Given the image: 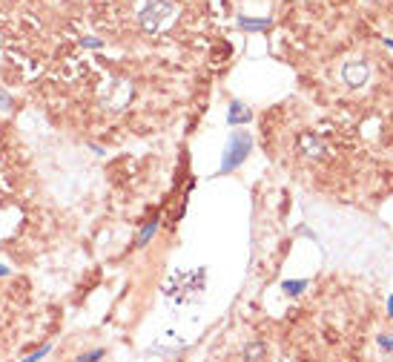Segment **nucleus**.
I'll list each match as a JSON object with an SVG mask.
<instances>
[{"label": "nucleus", "instance_id": "obj_6", "mask_svg": "<svg viewBox=\"0 0 393 362\" xmlns=\"http://www.w3.org/2000/svg\"><path fill=\"white\" fill-rule=\"evenodd\" d=\"M152 233H155V222H149V225L144 227V236H141V245H146V242L152 239Z\"/></svg>", "mask_w": 393, "mask_h": 362}, {"label": "nucleus", "instance_id": "obj_4", "mask_svg": "<svg viewBox=\"0 0 393 362\" xmlns=\"http://www.w3.org/2000/svg\"><path fill=\"white\" fill-rule=\"evenodd\" d=\"M238 26H241V29H250V32H261V29H267V26H270V21H267V17H244V15H241L238 17Z\"/></svg>", "mask_w": 393, "mask_h": 362}, {"label": "nucleus", "instance_id": "obj_11", "mask_svg": "<svg viewBox=\"0 0 393 362\" xmlns=\"http://www.w3.org/2000/svg\"><path fill=\"white\" fill-rule=\"evenodd\" d=\"M0 273H6V268H0Z\"/></svg>", "mask_w": 393, "mask_h": 362}, {"label": "nucleus", "instance_id": "obj_7", "mask_svg": "<svg viewBox=\"0 0 393 362\" xmlns=\"http://www.w3.org/2000/svg\"><path fill=\"white\" fill-rule=\"evenodd\" d=\"M103 356V351H95V354H83L80 356V362H89V359H101Z\"/></svg>", "mask_w": 393, "mask_h": 362}, {"label": "nucleus", "instance_id": "obj_10", "mask_svg": "<svg viewBox=\"0 0 393 362\" xmlns=\"http://www.w3.org/2000/svg\"><path fill=\"white\" fill-rule=\"evenodd\" d=\"M385 44H387V46H390V49H393V41H390V37H387V41H385Z\"/></svg>", "mask_w": 393, "mask_h": 362}, {"label": "nucleus", "instance_id": "obj_8", "mask_svg": "<svg viewBox=\"0 0 393 362\" xmlns=\"http://www.w3.org/2000/svg\"><path fill=\"white\" fill-rule=\"evenodd\" d=\"M379 342H382V345H385L387 351H390V348H393V336H390V339H387V336H379Z\"/></svg>", "mask_w": 393, "mask_h": 362}, {"label": "nucleus", "instance_id": "obj_5", "mask_svg": "<svg viewBox=\"0 0 393 362\" xmlns=\"http://www.w3.org/2000/svg\"><path fill=\"white\" fill-rule=\"evenodd\" d=\"M304 285L307 282H284L281 288H284V293H301V290H304Z\"/></svg>", "mask_w": 393, "mask_h": 362}, {"label": "nucleus", "instance_id": "obj_1", "mask_svg": "<svg viewBox=\"0 0 393 362\" xmlns=\"http://www.w3.org/2000/svg\"><path fill=\"white\" fill-rule=\"evenodd\" d=\"M253 152V138L247 132H233L230 141H227V150H224V158H221V167H219V175L230 173L235 167H241L247 161V155Z\"/></svg>", "mask_w": 393, "mask_h": 362}, {"label": "nucleus", "instance_id": "obj_3", "mask_svg": "<svg viewBox=\"0 0 393 362\" xmlns=\"http://www.w3.org/2000/svg\"><path fill=\"white\" fill-rule=\"evenodd\" d=\"M250 118H253V112H250L241 101H233L230 109H227V121L230 124H244V121H250Z\"/></svg>", "mask_w": 393, "mask_h": 362}, {"label": "nucleus", "instance_id": "obj_2", "mask_svg": "<svg viewBox=\"0 0 393 362\" xmlns=\"http://www.w3.org/2000/svg\"><path fill=\"white\" fill-rule=\"evenodd\" d=\"M342 78L347 87H362V84H367V78H370V66L364 64V61H353V64H344L342 66Z\"/></svg>", "mask_w": 393, "mask_h": 362}, {"label": "nucleus", "instance_id": "obj_9", "mask_svg": "<svg viewBox=\"0 0 393 362\" xmlns=\"http://www.w3.org/2000/svg\"><path fill=\"white\" fill-rule=\"evenodd\" d=\"M387 311H390V316H393V299H390V305H387Z\"/></svg>", "mask_w": 393, "mask_h": 362}]
</instances>
